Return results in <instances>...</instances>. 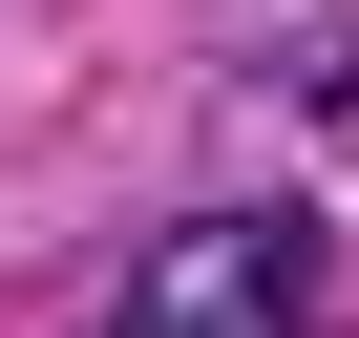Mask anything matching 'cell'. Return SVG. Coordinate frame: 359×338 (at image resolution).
<instances>
[{
    "label": "cell",
    "instance_id": "cell-1",
    "mask_svg": "<svg viewBox=\"0 0 359 338\" xmlns=\"http://www.w3.org/2000/svg\"><path fill=\"white\" fill-rule=\"evenodd\" d=\"M106 338H317V212H275V191L169 212L106 275Z\"/></svg>",
    "mask_w": 359,
    "mask_h": 338
}]
</instances>
